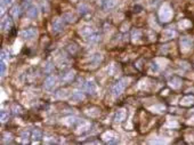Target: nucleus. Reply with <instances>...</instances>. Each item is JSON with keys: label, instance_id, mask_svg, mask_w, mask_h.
Segmentation results:
<instances>
[{"label": "nucleus", "instance_id": "f257e3e1", "mask_svg": "<svg viewBox=\"0 0 194 145\" xmlns=\"http://www.w3.org/2000/svg\"><path fill=\"white\" fill-rule=\"evenodd\" d=\"M126 86H127V80H126V79H122V80H120L119 82H116L112 88L113 96H116V97L120 96L121 93L123 92V89L126 88Z\"/></svg>", "mask_w": 194, "mask_h": 145}, {"label": "nucleus", "instance_id": "f03ea898", "mask_svg": "<svg viewBox=\"0 0 194 145\" xmlns=\"http://www.w3.org/2000/svg\"><path fill=\"white\" fill-rule=\"evenodd\" d=\"M172 13H171V9L169 8V6H163L162 9L160 11V19L163 21V22H167L170 19L171 17Z\"/></svg>", "mask_w": 194, "mask_h": 145}, {"label": "nucleus", "instance_id": "7ed1b4c3", "mask_svg": "<svg viewBox=\"0 0 194 145\" xmlns=\"http://www.w3.org/2000/svg\"><path fill=\"white\" fill-rule=\"evenodd\" d=\"M56 83H57V79L55 77H48L45 81V88L47 90H52L54 89V87L56 86Z\"/></svg>", "mask_w": 194, "mask_h": 145}, {"label": "nucleus", "instance_id": "20e7f679", "mask_svg": "<svg viewBox=\"0 0 194 145\" xmlns=\"http://www.w3.org/2000/svg\"><path fill=\"white\" fill-rule=\"evenodd\" d=\"M36 36H37V30L36 29H26L22 32V37L25 38V39H29V40L36 38Z\"/></svg>", "mask_w": 194, "mask_h": 145}, {"label": "nucleus", "instance_id": "39448f33", "mask_svg": "<svg viewBox=\"0 0 194 145\" xmlns=\"http://www.w3.org/2000/svg\"><path fill=\"white\" fill-rule=\"evenodd\" d=\"M64 22H65V21H64L63 19L54 21V23H53V31H54V32H60V31L63 30Z\"/></svg>", "mask_w": 194, "mask_h": 145}, {"label": "nucleus", "instance_id": "423d86ee", "mask_svg": "<svg viewBox=\"0 0 194 145\" xmlns=\"http://www.w3.org/2000/svg\"><path fill=\"white\" fill-rule=\"evenodd\" d=\"M83 87H85V90H86L87 93H89V94L96 93V85H95L93 81H87Z\"/></svg>", "mask_w": 194, "mask_h": 145}, {"label": "nucleus", "instance_id": "0eeeda50", "mask_svg": "<svg viewBox=\"0 0 194 145\" xmlns=\"http://www.w3.org/2000/svg\"><path fill=\"white\" fill-rule=\"evenodd\" d=\"M80 33H81L82 36H83V37L87 39V38L89 37V36H91L93 33H95V31H94L93 29L90 28V26H83L81 30H80Z\"/></svg>", "mask_w": 194, "mask_h": 145}, {"label": "nucleus", "instance_id": "6e6552de", "mask_svg": "<svg viewBox=\"0 0 194 145\" xmlns=\"http://www.w3.org/2000/svg\"><path fill=\"white\" fill-rule=\"evenodd\" d=\"M103 4L105 9H112L118 5V0H104Z\"/></svg>", "mask_w": 194, "mask_h": 145}, {"label": "nucleus", "instance_id": "1a4fd4ad", "mask_svg": "<svg viewBox=\"0 0 194 145\" xmlns=\"http://www.w3.org/2000/svg\"><path fill=\"white\" fill-rule=\"evenodd\" d=\"M11 19H2V23H1V28H2V30L5 31H9L11 30Z\"/></svg>", "mask_w": 194, "mask_h": 145}, {"label": "nucleus", "instance_id": "9d476101", "mask_svg": "<svg viewBox=\"0 0 194 145\" xmlns=\"http://www.w3.org/2000/svg\"><path fill=\"white\" fill-rule=\"evenodd\" d=\"M38 13H39V11H38V8L33 7V6L27 9V16L31 17V19H36L38 16Z\"/></svg>", "mask_w": 194, "mask_h": 145}, {"label": "nucleus", "instance_id": "9b49d317", "mask_svg": "<svg viewBox=\"0 0 194 145\" xmlns=\"http://www.w3.org/2000/svg\"><path fill=\"white\" fill-rule=\"evenodd\" d=\"M180 45L183 46L184 48H190L191 45H192V40L191 39H188L187 37L185 38H182V40H180Z\"/></svg>", "mask_w": 194, "mask_h": 145}, {"label": "nucleus", "instance_id": "f8f14e48", "mask_svg": "<svg viewBox=\"0 0 194 145\" xmlns=\"http://www.w3.org/2000/svg\"><path fill=\"white\" fill-rule=\"evenodd\" d=\"M72 100H74V102H80V100H83V94L80 93V92H75L72 95Z\"/></svg>", "mask_w": 194, "mask_h": 145}, {"label": "nucleus", "instance_id": "ddd939ff", "mask_svg": "<svg viewBox=\"0 0 194 145\" xmlns=\"http://www.w3.org/2000/svg\"><path fill=\"white\" fill-rule=\"evenodd\" d=\"M32 138L33 139H41L42 138V131L40 129H33V131H32Z\"/></svg>", "mask_w": 194, "mask_h": 145}, {"label": "nucleus", "instance_id": "4468645a", "mask_svg": "<svg viewBox=\"0 0 194 145\" xmlns=\"http://www.w3.org/2000/svg\"><path fill=\"white\" fill-rule=\"evenodd\" d=\"M123 118H124V112H123L122 110H120V111L116 112V122H121V121L123 120Z\"/></svg>", "mask_w": 194, "mask_h": 145}, {"label": "nucleus", "instance_id": "2eb2a0df", "mask_svg": "<svg viewBox=\"0 0 194 145\" xmlns=\"http://www.w3.org/2000/svg\"><path fill=\"white\" fill-rule=\"evenodd\" d=\"M73 77H74V73H73V72H69V73H66V75H64L62 80H63L64 82H67V81H70V80H72Z\"/></svg>", "mask_w": 194, "mask_h": 145}, {"label": "nucleus", "instance_id": "dca6fc26", "mask_svg": "<svg viewBox=\"0 0 194 145\" xmlns=\"http://www.w3.org/2000/svg\"><path fill=\"white\" fill-rule=\"evenodd\" d=\"M13 2H14V0H1V9H2V11H4L5 7L11 6Z\"/></svg>", "mask_w": 194, "mask_h": 145}, {"label": "nucleus", "instance_id": "f3484780", "mask_svg": "<svg viewBox=\"0 0 194 145\" xmlns=\"http://www.w3.org/2000/svg\"><path fill=\"white\" fill-rule=\"evenodd\" d=\"M89 11V8L87 7L86 5H81L80 7H79V13L81 14V15H85V14H87Z\"/></svg>", "mask_w": 194, "mask_h": 145}, {"label": "nucleus", "instance_id": "a211bd4d", "mask_svg": "<svg viewBox=\"0 0 194 145\" xmlns=\"http://www.w3.org/2000/svg\"><path fill=\"white\" fill-rule=\"evenodd\" d=\"M19 13H21L19 7H14L13 8V11H11V15L14 16V17H17V16L19 15Z\"/></svg>", "mask_w": 194, "mask_h": 145}, {"label": "nucleus", "instance_id": "6ab92c4d", "mask_svg": "<svg viewBox=\"0 0 194 145\" xmlns=\"http://www.w3.org/2000/svg\"><path fill=\"white\" fill-rule=\"evenodd\" d=\"M5 70H6V63H5V60H1V75H4Z\"/></svg>", "mask_w": 194, "mask_h": 145}, {"label": "nucleus", "instance_id": "aec40b11", "mask_svg": "<svg viewBox=\"0 0 194 145\" xmlns=\"http://www.w3.org/2000/svg\"><path fill=\"white\" fill-rule=\"evenodd\" d=\"M6 57H7V53L5 52V50H2V52H1V60H5Z\"/></svg>", "mask_w": 194, "mask_h": 145}, {"label": "nucleus", "instance_id": "412c9836", "mask_svg": "<svg viewBox=\"0 0 194 145\" xmlns=\"http://www.w3.org/2000/svg\"><path fill=\"white\" fill-rule=\"evenodd\" d=\"M52 65H50V64H47V67H46V71H47V72H50V70H52Z\"/></svg>", "mask_w": 194, "mask_h": 145}]
</instances>
